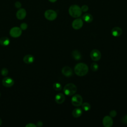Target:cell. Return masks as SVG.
Listing matches in <instances>:
<instances>
[{"instance_id": "obj_1", "label": "cell", "mask_w": 127, "mask_h": 127, "mask_svg": "<svg viewBox=\"0 0 127 127\" xmlns=\"http://www.w3.org/2000/svg\"><path fill=\"white\" fill-rule=\"evenodd\" d=\"M88 71V66L84 63H78L74 67V72L78 76H82L87 74Z\"/></svg>"}, {"instance_id": "obj_2", "label": "cell", "mask_w": 127, "mask_h": 127, "mask_svg": "<svg viewBox=\"0 0 127 127\" xmlns=\"http://www.w3.org/2000/svg\"><path fill=\"white\" fill-rule=\"evenodd\" d=\"M69 15L74 18H77L81 16L82 10L81 8L77 5L73 4L71 5L68 9Z\"/></svg>"}, {"instance_id": "obj_3", "label": "cell", "mask_w": 127, "mask_h": 127, "mask_svg": "<svg viewBox=\"0 0 127 127\" xmlns=\"http://www.w3.org/2000/svg\"><path fill=\"white\" fill-rule=\"evenodd\" d=\"M77 91V87L72 83H67L64 88V92L67 96H71L74 94Z\"/></svg>"}, {"instance_id": "obj_4", "label": "cell", "mask_w": 127, "mask_h": 127, "mask_svg": "<svg viewBox=\"0 0 127 127\" xmlns=\"http://www.w3.org/2000/svg\"><path fill=\"white\" fill-rule=\"evenodd\" d=\"M44 16L45 18L50 21H53L55 20L57 17V12L52 9L47 10L44 13Z\"/></svg>"}, {"instance_id": "obj_5", "label": "cell", "mask_w": 127, "mask_h": 127, "mask_svg": "<svg viewBox=\"0 0 127 127\" xmlns=\"http://www.w3.org/2000/svg\"><path fill=\"white\" fill-rule=\"evenodd\" d=\"M72 104L76 107L80 106L82 104V98L79 94H76L74 95L71 99Z\"/></svg>"}, {"instance_id": "obj_6", "label": "cell", "mask_w": 127, "mask_h": 127, "mask_svg": "<svg viewBox=\"0 0 127 127\" xmlns=\"http://www.w3.org/2000/svg\"><path fill=\"white\" fill-rule=\"evenodd\" d=\"M22 34V30L20 27H12L9 31L10 35L13 38H17L21 36Z\"/></svg>"}, {"instance_id": "obj_7", "label": "cell", "mask_w": 127, "mask_h": 127, "mask_svg": "<svg viewBox=\"0 0 127 127\" xmlns=\"http://www.w3.org/2000/svg\"><path fill=\"white\" fill-rule=\"evenodd\" d=\"M90 57L93 61H98L101 58V54L99 50L94 49L90 53Z\"/></svg>"}, {"instance_id": "obj_8", "label": "cell", "mask_w": 127, "mask_h": 127, "mask_svg": "<svg viewBox=\"0 0 127 127\" xmlns=\"http://www.w3.org/2000/svg\"><path fill=\"white\" fill-rule=\"evenodd\" d=\"M14 83L13 79L10 77H5L2 80V85L6 87H10L13 85Z\"/></svg>"}, {"instance_id": "obj_9", "label": "cell", "mask_w": 127, "mask_h": 127, "mask_svg": "<svg viewBox=\"0 0 127 127\" xmlns=\"http://www.w3.org/2000/svg\"><path fill=\"white\" fill-rule=\"evenodd\" d=\"M83 21L81 18H77L74 20L72 23V27L75 30L80 29L83 26Z\"/></svg>"}, {"instance_id": "obj_10", "label": "cell", "mask_w": 127, "mask_h": 127, "mask_svg": "<svg viewBox=\"0 0 127 127\" xmlns=\"http://www.w3.org/2000/svg\"><path fill=\"white\" fill-rule=\"evenodd\" d=\"M103 124L105 127H111L113 124V121L111 117L106 116L103 119Z\"/></svg>"}, {"instance_id": "obj_11", "label": "cell", "mask_w": 127, "mask_h": 127, "mask_svg": "<svg viewBox=\"0 0 127 127\" xmlns=\"http://www.w3.org/2000/svg\"><path fill=\"white\" fill-rule=\"evenodd\" d=\"M62 72L64 76L66 77H69L72 75L73 71L71 67L69 66H65L62 68Z\"/></svg>"}, {"instance_id": "obj_12", "label": "cell", "mask_w": 127, "mask_h": 127, "mask_svg": "<svg viewBox=\"0 0 127 127\" xmlns=\"http://www.w3.org/2000/svg\"><path fill=\"white\" fill-rule=\"evenodd\" d=\"M26 15V11L24 8H20L18 9L16 13V16L17 19L19 20L23 19Z\"/></svg>"}, {"instance_id": "obj_13", "label": "cell", "mask_w": 127, "mask_h": 127, "mask_svg": "<svg viewBox=\"0 0 127 127\" xmlns=\"http://www.w3.org/2000/svg\"><path fill=\"white\" fill-rule=\"evenodd\" d=\"M55 101L57 103L61 104H62L65 100V96L62 93L57 94L55 96Z\"/></svg>"}, {"instance_id": "obj_14", "label": "cell", "mask_w": 127, "mask_h": 127, "mask_svg": "<svg viewBox=\"0 0 127 127\" xmlns=\"http://www.w3.org/2000/svg\"><path fill=\"white\" fill-rule=\"evenodd\" d=\"M23 60L25 64H31L34 62L35 58L32 55H26L24 57Z\"/></svg>"}, {"instance_id": "obj_15", "label": "cell", "mask_w": 127, "mask_h": 127, "mask_svg": "<svg viewBox=\"0 0 127 127\" xmlns=\"http://www.w3.org/2000/svg\"><path fill=\"white\" fill-rule=\"evenodd\" d=\"M111 33L113 36L115 37H119L122 34V30L119 27H115L112 29Z\"/></svg>"}, {"instance_id": "obj_16", "label": "cell", "mask_w": 127, "mask_h": 127, "mask_svg": "<svg viewBox=\"0 0 127 127\" xmlns=\"http://www.w3.org/2000/svg\"><path fill=\"white\" fill-rule=\"evenodd\" d=\"M10 43L9 39L7 37H2L0 38V44L3 46H8Z\"/></svg>"}, {"instance_id": "obj_17", "label": "cell", "mask_w": 127, "mask_h": 127, "mask_svg": "<svg viewBox=\"0 0 127 127\" xmlns=\"http://www.w3.org/2000/svg\"><path fill=\"white\" fill-rule=\"evenodd\" d=\"M82 110L79 108H76L74 109L72 112V116L74 117V118L79 117L82 115Z\"/></svg>"}, {"instance_id": "obj_18", "label": "cell", "mask_w": 127, "mask_h": 127, "mask_svg": "<svg viewBox=\"0 0 127 127\" xmlns=\"http://www.w3.org/2000/svg\"><path fill=\"white\" fill-rule=\"evenodd\" d=\"M82 19L86 22L90 23L93 20V16L89 13H85L82 16Z\"/></svg>"}, {"instance_id": "obj_19", "label": "cell", "mask_w": 127, "mask_h": 127, "mask_svg": "<svg viewBox=\"0 0 127 127\" xmlns=\"http://www.w3.org/2000/svg\"><path fill=\"white\" fill-rule=\"evenodd\" d=\"M72 56L75 60H79L81 58V55L80 52L77 50H74L72 51Z\"/></svg>"}, {"instance_id": "obj_20", "label": "cell", "mask_w": 127, "mask_h": 127, "mask_svg": "<svg viewBox=\"0 0 127 127\" xmlns=\"http://www.w3.org/2000/svg\"><path fill=\"white\" fill-rule=\"evenodd\" d=\"M82 109L85 111H88L91 108V106L90 105L87 103V102H85L84 103L82 104Z\"/></svg>"}, {"instance_id": "obj_21", "label": "cell", "mask_w": 127, "mask_h": 127, "mask_svg": "<svg viewBox=\"0 0 127 127\" xmlns=\"http://www.w3.org/2000/svg\"><path fill=\"white\" fill-rule=\"evenodd\" d=\"M62 85L59 82H55L53 84V88L57 91H59L62 89Z\"/></svg>"}, {"instance_id": "obj_22", "label": "cell", "mask_w": 127, "mask_h": 127, "mask_svg": "<svg viewBox=\"0 0 127 127\" xmlns=\"http://www.w3.org/2000/svg\"><path fill=\"white\" fill-rule=\"evenodd\" d=\"M98 64L96 63H93L91 64L90 68L93 71H96L98 69Z\"/></svg>"}, {"instance_id": "obj_23", "label": "cell", "mask_w": 127, "mask_h": 127, "mask_svg": "<svg viewBox=\"0 0 127 127\" xmlns=\"http://www.w3.org/2000/svg\"><path fill=\"white\" fill-rule=\"evenodd\" d=\"M1 74L2 75V76H6L8 73V70L5 68V67H3L1 69Z\"/></svg>"}, {"instance_id": "obj_24", "label": "cell", "mask_w": 127, "mask_h": 127, "mask_svg": "<svg viewBox=\"0 0 127 127\" xmlns=\"http://www.w3.org/2000/svg\"><path fill=\"white\" fill-rule=\"evenodd\" d=\"M20 28H21V30H26L27 28V25L25 23H21L20 24Z\"/></svg>"}, {"instance_id": "obj_25", "label": "cell", "mask_w": 127, "mask_h": 127, "mask_svg": "<svg viewBox=\"0 0 127 127\" xmlns=\"http://www.w3.org/2000/svg\"><path fill=\"white\" fill-rule=\"evenodd\" d=\"M110 116L111 117H115L117 115V112L115 110H111L109 113Z\"/></svg>"}, {"instance_id": "obj_26", "label": "cell", "mask_w": 127, "mask_h": 127, "mask_svg": "<svg viewBox=\"0 0 127 127\" xmlns=\"http://www.w3.org/2000/svg\"><path fill=\"white\" fill-rule=\"evenodd\" d=\"M121 122L124 124H127V115H125L121 119Z\"/></svg>"}, {"instance_id": "obj_27", "label": "cell", "mask_w": 127, "mask_h": 127, "mask_svg": "<svg viewBox=\"0 0 127 127\" xmlns=\"http://www.w3.org/2000/svg\"><path fill=\"white\" fill-rule=\"evenodd\" d=\"M81 9L82 11L86 12V11H87L88 10V6L86 5H82V6H81Z\"/></svg>"}, {"instance_id": "obj_28", "label": "cell", "mask_w": 127, "mask_h": 127, "mask_svg": "<svg viewBox=\"0 0 127 127\" xmlns=\"http://www.w3.org/2000/svg\"><path fill=\"white\" fill-rule=\"evenodd\" d=\"M26 127H36L37 126L33 123H29L25 126Z\"/></svg>"}, {"instance_id": "obj_29", "label": "cell", "mask_w": 127, "mask_h": 127, "mask_svg": "<svg viewBox=\"0 0 127 127\" xmlns=\"http://www.w3.org/2000/svg\"><path fill=\"white\" fill-rule=\"evenodd\" d=\"M15 6L17 8H19L21 7V4L20 2H19V1H16L15 3Z\"/></svg>"}, {"instance_id": "obj_30", "label": "cell", "mask_w": 127, "mask_h": 127, "mask_svg": "<svg viewBox=\"0 0 127 127\" xmlns=\"http://www.w3.org/2000/svg\"><path fill=\"white\" fill-rule=\"evenodd\" d=\"M36 126L38 127H42L43 126V123L41 121H39L37 122Z\"/></svg>"}, {"instance_id": "obj_31", "label": "cell", "mask_w": 127, "mask_h": 127, "mask_svg": "<svg viewBox=\"0 0 127 127\" xmlns=\"http://www.w3.org/2000/svg\"><path fill=\"white\" fill-rule=\"evenodd\" d=\"M49 0L52 2H55L57 1V0Z\"/></svg>"}, {"instance_id": "obj_32", "label": "cell", "mask_w": 127, "mask_h": 127, "mask_svg": "<svg viewBox=\"0 0 127 127\" xmlns=\"http://www.w3.org/2000/svg\"><path fill=\"white\" fill-rule=\"evenodd\" d=\"M1 124H2V121H1V119L0 118V126L1 125Z\"/></svg>"}, {"instance_id": "obj_33", "label": "cell", "mask_w": 127, "mask_h": 127, "mask_svg": "<svg viewBox=\"0 0 127 127\" xmlns=\"http://www.w3.org/2000/svg\"></svg>"}]
</instances>
